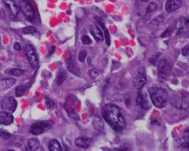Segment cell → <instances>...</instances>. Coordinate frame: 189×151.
Listing matches in <instances>:
<instances>
[{"label": "cell", "mask_w": 189, "mask_h": 151, "mask_svg": "<svg viewBox=\"0 0 189 151\" xmlns=\"http://www.w3.org/2000/svg\"><path fill=\"white\" fill-rule=\"evenodd\" d=\"M102 115L104 120L116 132H121L126 126L125 121L117 106L107 104L102 109Z\"/></svg>", "instance_id": "1"}, {"label": "cell", "mask_w": 189, "mask_h": 151, "mask_svg": "<svg viewBox=\"0 0 189 151\" xmlns=\"http://www.w3.org/2000/svg\"><path fill=\"white\" fill-rule=\"evenodd\" d=\"M148 93L152 103L157 108H161L167 105L168 94L166 90L158 87H152L149 88Z\"/></svg>", "instance_id": "2"}, {"label": "cell", "mask_w": 189, "mask_h": 151, "mask_svg": "<svg viewBox=\"0 0 189 151\" xmlns=\"http://www.w3.org/2000/svg\"><path fill=\"white\" fill-rule=\"evenodd\" d=\"M172 104L179 109L189 108V93L186 91L179 92L172 101Z\"/></svg>", "instance_id": "3"}, {"label": "cell", "mask_w": 189, "mask_h": 151, "mask_svg": "<svg viewBox=\"0 0 189 151\" xmlns=\"http://www.w3.org/2000/svg\"><path fill=\"white\" fill-rule=\"evenodd\" d=\"M51 128V125L47 121H40L33 123L29 129L31 134L35 136L40 135L49 130Z\"/></svg>", "instance_id": "4"}, {"label": "cell", "mask_w": 189, "mask_h": 151, "mask_svg": "<svg viewBox=\"0 0 189 151\" xmlns=\"http://www.w3.org/2000/svg\"><path fill=\"white\" fill-rule=\"evenodd\" d=\"M150 98L146 92L143 91L142 89L139 90L136 98V104L140 108L148 110L151 107V99H150Z\"/></svg>", "instance_id": "5"}, {"label": "cell", "mask_w": 189, "mask_h": 151, "mask_svg": "<svg viewBox=\"0 0 189 151\" xmlns=\"http://www.w3.org/2000/svg\"><path fill=\"white\" fill-rule=\"evenodd\" d=\"M25 51L31 66L34 69H36L39 65V60H38V57L35 47L29 44L25 47Z\"/></svg>", "instance_id": "6"}, {"label": "cell", "mask_w": 189, "mask_h": 151, "mask_svg": "<svg viewBox=\"0 0 189 151\" xmlns=\"http://www.w3.org/2000/svg\"><path fill=\"white\" fill-rule=\"evenodd\" d=\"M147 82V78L146 71L144 68L142 67L139 70L137 74L134 77L133 81V85L135 88L137 90H141L143 86L145 85Z\"/></svg>", "instance_id": "7"}, {"label": "cell", "mask_w": 189, "mask_h": 151, "mask_svg": "<svg viewBox=\"0 0 189 151\" xmlns=\"http://www.w3.org/2000/svg\"><path fill=\"white\" fill-rule=\"evenodd\" d=\"M157 69L159 77L161 80L167 79L170 74V66L168 62L165 59L159 62Z\"/></svg>", "instance_id": "8"}, {"label": "cell", "mask_w": 189, "mask_h": 151, "mask_svg": "<svg viewBox=\"0 0 189 151\" xmlns=\"http://www.w3.org/2000/svg\"><path fill=\"white\" fill-rule=\"evenodd\" d=\"M17 101L12 96H7L3 100L2 108L3 111L12 114L17 108Z\"/></svg>", "instance_id": "9"}, {"label": "cell", "mask_w": 189, "mask_h": 151, "mask_svg": "<svg viewBox=\"0 0 189 151\" xmlns=\"http://www.w3.org/2000/svg\"><path fill=\"white\" fill-rule=\"evenodd\" d=\"M20 8L23 15L25 16L29 21L31 22H34L35 18V12L34 11V9L32 7L31 3L22 1L20 3Z\"/></svg>", "instance_id": "10"}, {"label": "cell", "mask_w": 189, "mask_h": 151, "mask_svg": "<svg viewBox=\"0 0 189 151\" xmlns=\"http://www.w3.org/2000/svg\"><path fill=\"white\" fill-rule=\"evenodd\" d=\"M176 143L178 147L189 149V126L184 130L179 136Z\"/></svg>", "instance_id": "11"}, {"label": "cell", "mask_w": 189, "mask_h": 151, "mask_svg": "<svg viewBox=\"0 0 189 151\" xmlns=\"http://www.w3.org/2000/svg\"><path fill=\"white\" fill-rule=\"evenodd\" d=\"M2 2L7 7L11 16L15 18L18 17L20 12V8L14 0H2Z\"/></svg>", "instance_id": "12"}, {"label": "cell", "mask_w": 189, "mask_h": 151, "mask_svg": "<svg viewBox=\"0 0 189 151\" xmlns=\"http://www.w3.org/2000/svg\"><path fill=\"white\" fill-rule=\"evenodd\" d=\"M181 0H167L165 4V9L168 12H172L180 8Z\"/></svg>", "instance_id": "13"}, {"label": "cell", "mask_w": 189, "mask_h": 151, "mask_svg": "<svg viewBox=\"0 0 189 151\" xmlns=\"http://www.w3.org/2000/svg\"><path fill=\"white\" fill-rule=\"evenodd\" d=\"M91 34L94 37L96 42H101L104 40V36L100 29L95 24L92 25L90 27Z\"/></svg>", "instance_id": "14"}, {"label": "cell", "mask_w": 189, "mask_h": 151, "mask_svg": "<svg viewBox=\"0 0 189 151\" xmlns=\"http://www.w3.org/2000/svg\"><path fill=\"white\" fill-rule=\"evenodd\" d=\"M13 121L14 117L12 114L4 111L0 112V125H9L13 123Z\"/></svg>", "instance_id": "15"}, {"label": "cell", "mask_w": 189, "mask_h": 151, "mask_svg": "<svg viewBox=\"0 0 189 151\" xmlns=\"http://www.w3.org/2000/svg\"><path fill=\"white\" fill-rule=\"evenodd\" d=\"M164 21V16L163 14H159L157 16L154 18L152 21L150 22L149 23V27L152 30H156L157 29L159 26L161 25V24Z\"/></svg>", "instance_id": "16"}, {"label": "cell", "mask_w": 189, "mask_h": 151, "mask_svg": "<svg viewBox=\"0 0 189 151\" xmlns=\"http://www.w3.org/2000/svg\"><path fill=\"white\" fill-rule=\"evenodd\" d=\"M91 143V139L87 137H81L75 139V143L76 146L79 147L87 149L89 147Z\"/></svg>", "instance_id": "17"}, {"label": "cell", "mask_w": 189, "mask_h": 151, "mask_svg": "<svg viewBox=\"0 0 189 151\" xmlns=\"http://www.w3.org/2000/svg\"><path fill=\"white\" fill-rule=\"evenodd\" d=\"M40 141L38 138H32L27 141V150L35 151L40 147Z\"/></svg>", "instance_id": "18"}, {"label": "cell", "mask_w": 189, "mask_h": 151, "mask_svg": "<svg viewBox=\"0 0 189 151\" xmlns=\"http://www.w3.org/2000/svg\"><path fill=\"white\" fill-rule=\"evenodd\" d=\"M93 128L99 132H103L104 131V123L103 120L99 117H96L93 119V122H92Z\"/></svg>", "instance_id": "19"}, {"label": "cell", "mask_w": 189, "mask_h": 151, "mask_svg": "<svg viewBox=\"0 0 189 151\" xmlns=\"http://www.w3.org/2000/svg\"><path fill=\"white\" fill-rule=\"evenodd\" d=\"M157 9V5L154 2H150L147 9L146 14H145V18L147 19H149L152 17L153 14Z\"/></svg>", "instance_id": "20"}, {"label": "cell", "mask_w": 189, "mask_h": 151, "mask_svg": "<svg viewBox=\"0 0 189 151\" xmlns=\"http://www.w3.org/2000/svg\"><path fill=\"white\" fill-rule=\"evenodd\" d=\"M188 22L189 20L185 17H181L178 19L176 23V27L177 29L178 33H181L183 31L185 27L188 26Z\"/></svg>", "instance_id": "21"}, {"label": "cell", "mask_w": 189, "mask_h": 151, "mask_svg": "<svg viewBox=\"0 0 189 151\" xmlns=\"http://www.w3.org/2000/svg\"><path fill=\"white\" fill-rule=\"evenodd\" d=\"M66 77H67V73L66 70H63V69H60L59 71V72H58L56 77V81L57 84L60 86L64 83V82L65 81L66 79Z\"/></svg>", "instance_id": "22"}, {"label": "cell", "mask_w": 189, "mask_h": 151, "mask_svg": "<svg viewBox=\"0 0 189 151\" xmlns=\"http://www.w3.org/2000/svg\"><path fill=\"white\" fill-rule=\"evenodd\" d=\"M2 86L5 89L9 88L12 87L14 84L16 83V80L12 78H9V79H3L1 81Z\"/></svg>", "instance_id": "23"}, {"label": "cell", "mask_w": 189, "mask_h": 151, "mask_svg": "<svg viewBox=\"0 0 189 151\" xmlns=\"http://www.w3.org/2000/svg\"><path fill=\"white\" fill-rule=\"evenodd\" d=\"M49 150L50 151H61L62 147L57 140L52 139L49 143Z\"/></svg>", "instance_id": "24"}, {"label": "cell", "mask_w": 189, "mask_h": 151, "mask_svg": "<svg viewBox=\"0 0 189 151\" xmlns=\"http://www.w3.org/2000/svg\"><path fill=\"white\" fill-rule=\"evenodd\" d=\"M22 32L25 35H31V34H34L36 32V29L35 27L32 26H28L23 28Z\"/></svg>", "instance_id": "25"}, {"label": "cell", "mask_w": 189, "mask_h": 151, "mask_svg": "<svg viewBox=\"0 0 189 151\" xmlns=\"http://www.w3.org/2000/svg\"><path fill=\"white\" fill-rule=\"evenodd\" d=\"M46 106L47 107V108L49 110H52L55 108V102L53 101L52 99H51L49 97H46Z\"/></svg>", "instance_id": "26"}, {"label": "cell", "mask_w": 189, "mask_h": 151, "mask_svg": "<svg viewBox=\"0 0 189 151\" xmlns=\"http://www.w3.org/2000/svg\"><path fill=\"white\" fill-rule=\"evenodd\" d=\"M25 88L26 87L24 85L21 84L18 86L16 88V96L18 97H21L24 94V92H25Z\"/></svg>", "instance_id": "27"}, {"label": "cell", "mask_w": 189, "mask_h": 151, "mask_svg": "<svg viewBox=\"0 0 189 151\" xmlns=\"http://www.w3.org/2000/svg\"><path fill=\"white\" fill-rule=\"evenodd\" d=\"M8 74L14 76L20 77L25 74V71L20 70V69H12L9 71Z\"/></svg>", "instance_id": "28"}, {"label": "cell", "mask_w": 189, "mask_h": 151, "mask_svg": "<svg viewBox=\"0 0 189 151\" xmlns=\"http://www.w3.org/2000/svg\"><path fill=\"white\" fill-rule=\"evenodd\" d=\"M0 137L4 139H7L11 137V134L7 130L3 129H0Z\"/></svg>", "instance_id": "29"}, {"label": "cell", "mask_w": 189, "mask_h": 151, "mask_svg": "<svg viewBox=\"0 0 189 151\" xmlns=\"http://www.w3.org/2000/svg\"><path fill=\"white\" fill-rule=\"evenodd\" d=\"M87 56V52L85 50H82L79 54V56H78V60L81 62H84L85 59H86V57Z\"/></svg>", "instance_id": "30"}, {"label": "cell", "mask_w": 189, "mask_h": 151, "mask_svg": "<svg viewBox=\"0 0 189 151\" xmlns=\"http://www.w3.org/2000/svg\"><path fill=\"white\" fill-rule=\"evenodd\" d=\"M81 41L84 45H89L92 43L91 39L88 35H84L81 38Z\"/></svg>", "instance_id": "31"}, {"label": "cell", "mask_w": 189, "mask_h": 151, "mask_svg": "<svg viewBox=\"0 0 189 151\" xmlns=\"http://www.w3.org/2000/svg\"><path fill=\"white\" fill-rule=\"evenodd\" d=\"M66 67L67 69H68L69 71H71L73 67V62L72 60L71 57L67 58V59L66 60Z\"/></svg>", "instance_id": "32"}, {"label": "cell", "mask_w": 189, "mask_h": 151, "mask_svg": "<svg viewBox=\"0 0 189 151\" xmlns=\"http://www.w3.org/2000/svg\"><path fill=\"white\" fill-rule=\"evenodd\" d=\"M102 27H103L104 30V33H105V38H106V43H108V45L109 46L110 44V35L107 29H106V27H104V25H102Z\"/></svg>", "instance_id": "33"}, {"label": "cell", "mask_w": 189, "mask_h": 151, "mask_svg": "<svg viewBox=\"0 0 189 151\" xmlns=\"http://www.w3.org/2000/svg\"><path fill=\"white\" fill-rule=\"evenodd\" d=\"M89 74L90 76L91 77H93V78H96V77H98V75H99V73L97 72V71L94 70V69L91 70L89 71Z\"/></svg>", "instance_id": "34"}, {"label": "cell", "mask_w": 189, "mask_h": 151, "mask_svg": "<svg viewBox=\"0 0 189 151\" xmlns=\"http://www.w3.org/2000/svg\"><path fill=\"white\" fill-rule=\"evenodd\" d=\"M170 34H171V30L170 29H167L163 32V33L162 34L161 36L162 38H165V37L168 36L170 35Z\"/></svg>", "instance_id": "35"}, {"label": "cell", "mask_w": 189, "mask_h": 151, "mask_svg": "<svg viewBox=\"0 0 189 151\" xmlns=\"http://www.w3.org/2000/svg\"><path fill=\"white\" fill-rule=\"evenodd\" d=\"M182 55L184 56L189 55V47L183 49L182 51Z\"/></svg>", "instance_id": "36"}, {"label": "cell", "mask_w": 189, "mask_h": 151, "mask_svg": "<svg viewBox=\"0 0 189 151\" xmlns=\"http://www.w3.org/2000/svg\"><path fill=\"white\" fill-rule=\"evenodd\" d=\"M14 48L15 49V50L16 51H20L21 49H22V47L20 46V44L19 43H16L15 44H14Z\"/></svg>", "instance_id": "37"}, {"label": "cell", "mask_w": 189, "mask_h": 151, "mask_svg": "<svg viewBox=\"0 0 189 151\" xmlns=\"http://www.w3.org/2000/svg\"><path fill=\"white\" fill-rule=\"evenodd\" d=\"M23 2H29L31 3V2L32 1V0H22Z\"/></svg>", "instance_id": "38"}, {"label": "cell", "mask_w": 189, "mask_h": 151, "mask_svg": "<svg viewBox=\"0 0 189 151\" xmlns=\"http://www.w3.org/2000/svg\"><path fill=\"white\" fill-rule=\"evenodd\" d=\"M142 2H148L149 0H141Z\"/></svg>", "instance_id": "39"}, {"label": "cell", "mask_w": 189, "mask_h": 151, "mask_svg": "<svg viewBox=\"0 0 189 151\" xmlns=\"http://www.w3.org/2000/svg\"><path fill=\"white\" fill-rule=\"evenodd\" d=\"M188 26H189V22H188Z\"/></svg>", "instance_id": "40"}]
</instances>
